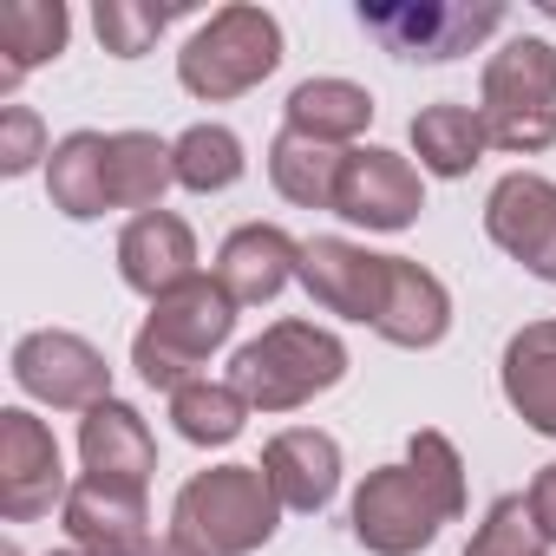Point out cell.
Returning <instances> with one entry per match:
<instances>
[{"label": "cell", "mask_w": 556, "mask_h": 556, "mask_svg": "<svg viewBox=\"0 0 556 556\" xmlns=\"http://www.w3.org/2000/svg\"><path fill=\"white\" fill-rule=\"evenodd\" d=\"M144 556H190V549H184V543H170V536H164V543H151V549H144Z\"/></svg>", "instance_id": "1f68e13d"}, {"label": "cell", "mask_w": 556, "mask_h": 556, "mask_svg": "<svg viewBox=\"0 0 556 556\" xmlns=\"http://www.w3.org/2000/svg\"><path fill=\"white\" fill-rule=\"evenodd\" d=\"M361 27L400 60L445 66L504 27V0H361Z\"/></svg>", "instance_id": "8992f818"}, {"label": "cell", "mask_w": 556, "mask_h": 556, "mask_svg": "<svg viewBox=\"0 0 556 556\" xmlns=\"http://www.w3.org/2000/svg\"><path fill=\"white\" fill-rule=\"evenodd\" d=\"M419 210H426V184H419L413 157L380 151V144H354V151H348L341 184H334V216L393 236V229H406Z\"/></svg>", "instance_id": "30bf717a"}, {"label": "cell", "mask_w": 556, "mask_h": 556, "mask_svg": "<svg viewBox=\"0 0 556 556\" xmlns=\"http://www.w3.org/2000/svg\"><path fill=\"white\" fill-rule=\"evenodd\" d=\"M60 517H66L73 549H86V556H144V549H151V504H144V491H131V484L79 478V484L66 491Z\"/></svg>", "instance_id": "7c38bea8"}, {"label": "cell", "mask_w": 556, "mask_h": 556, "mask_svg": "<svg viewBox=\"0 0 556 556\" xmlns=\"http://www.w3.org/2000/svg\"><path fill=\"white\" fill-rule=\"evenodd\" d=\"M295 282L315 295V308L341 315V321H367L380 315V289H387V255L348 242V236H308L302 242V275Z\"/></svg>", "instance_id": "8fae6325"}, {"label": "cell", "mask_w": 556, "mask_h": 556, "mask_svg": "<svg viewBox=\"0 0 556 556\" xmlns=\"http://www.w3.org/2000/svg\"><path fill=\"white\" fill-rule=\"evenodd\" d=\"M177 184L170 144L157 131H112V210H164V190Z\"/></svg>", "instance_id": "d4e9b609"}, {"label": "cell", "mask_w": 556, "mask_h": 556, "mask_svg": "<svg viewBox=\"0 0 556 556\" xmlns=\"http://www.w3.org/2000/svg\"><path fill=\"white\" fill-rule=\"evenodd\" d=\"M374 334L393 341V348H439L452 334V295L432 268L406 262V255H387V289H380V315H374Z\"/></svg>", "instance_id": "2e32d148"}, {"label": "cell", "mask_w": 556, "mask_h": 556, "mask_svg": "<svg viewBox=\"0 0 556 556\" xmlns=\"http://www.w3.org/2000/svg\"><path fill=\"white\" fill-rule=\"evenodd\" d=\"M497 387L510 400V413L556 439V321H523L510 341H504V361H497Z\"/></svg>", "instance_id": "ac0fdd59"}, {"label": "cell", "mask_w": 556, "mask_h": 556, "mask_svg": "<svg viewBox=\"0 0 556 556\" xmlns=\"http://www.w3.org/2000/svg\"><path fill=\"white\" fill-rule=\"evenodd\" d=\"M491 131H484V112L478 105H426L413 118V151H419V170L432 177H471V164L484 157Z\"/></svg>", "instance_id": "cb8c5ba5"}, {"label": "cell", "mask_w": 556, "mask_h": 556, "mask_svg": "<svg viewBox=\"0 0 556 556\" xmlns=\"http://www.w3.org/2000/svg\"><path fill=\"white\" fill-rule=\"evenodd\" d=\"M536 8H543V14H549V21H556V0H536Z\"/></svg>", "instance_id": "d6a6232c"}, {"label": "cell", "mask_w": 556, "mask_h": 556, "mask_svg": "<svg viewBox=\"0 0 556 556\" xmlns=\"http://www.w3.org/2000/svg\"><path fill=\"white\" fill-rule=\"evenodd\" d=\"M66 465H60V439L47 419H34L27 406L0 413V517L8 523H34L53 504H66Z\"/></svg>", "instance_id": "ba28073f"}, {"label": "cell", "mask_w": 556, "mask_h": 556, "mask_svg": "<svg viewBox=\"0 0 556 556\" xmlns=\"http://www.w3.org/2000/svg\"><path fill=\"white\" fill-rule=\"evenodd\" d=\"M66 34H73V14L60 0H14V8H0V86L14 92L34 66L60 60Z\"/></svg>", "instance_id": "7402d4cb"}, {"label": "cell", "mask_w": 556, "mask_h": 556, "mask_svg": "<svg viewBox=\"0 0 556 556\" xmlns=\"http://www.w3.org/2000/svg\"><path fill=\"white\" fill-rule=\"evenodd\" d=\"M177 14H184V0H164V8H151V0H99L92 27H99V47L112 60H144Z\"/></svg>", "instance_id": "83f0119b"}, {"label": "cell", "mask_w": 556, "mask_h": 556, "mask_svg": "<svg viewBox=\"0 0 556 556\" xmlns=\"http://www.w3.org/2000/svg\"><path fill=\"white\" fill-rule=\"evenodd\" d=\"M465 556H549V543H543V530H536V517H530V497H497L491 510H484V523L471 530V543H465Z\"/></svg>", "instance_id": "f1b7e54d"}, {"label": "cell", "mask_w": 556, "mask_h": 556, "mask_svg": "<svg viewBox=\"0 0 556 556\" xmlns=\"http://www.w3.org/2000/svg\"><path fill=\"white\" fill-rule=\"evenodd\" d=\"M47 197L60 216L92 223L112 210V138L105 131H73L47 157Z\"/></svg>", "instance_id": "d6986e66"}, {"label": "cell", "mask_w": 556, "mask_h": 556, "mask_svg": "<svg viewBox=\"0 0 556 556\" xmlns=\"http://www.w3.org/2000/svg\"><path fill=\"white\" fill-rule=\"evenodd\" d=\"M484 236L523 262L536 282H556V184L536 170H510L484 197Z\"/></svg>", "instance_id": "9c48e42d"}, {"label": "cell", "mask_w": 556, "mask_h": 556, "mask_svg": "<svg viewBox=\"0 0 556 556\" xmlns=\"http://www.w3.org/2000/svg\"><path fill=\"white\" fill-rule=\"evenodd\" d=\"M452 517H465V458L445 432H413L400 465L367 471V484L354 491V536L374 556H419Z\"/></svg>", "instance_id": "6da1fadb"}, {"label": "cell", "mask_w": 556, "mask_h": 556, "mask_svg": "<svg viewBox=\"0 0 556 556\" xmlns=\"http://www.w3.org/2000/svg\"><path fill=\"white\" fill-rule=\"evenodd\" d=\"M170 426L190 445H229L249 426V400L229 380H190V387L170 393Z\"/></svg>", "instance_id": "4316f807"}, {"label": "cell", "mask_w": 556, "mask_h": 556, "mask_svg": "<svg viewBox=\"0 0 556 556\" xmlns=\"http://www.w3.org/2000/svg\"><path fill=\"white\" fill-rule=\"evenodd\" d=\"M282 125L302 131V138H321V144H354L367 125H374V92L354 86V79H302L282 105Z\"/></svg>", "instance_id": "ffe728a7"}, {"label": "cell", "mask_w": 556, "mask_h": 556, "mask_svg": "<svg viewBox=\"0 0 556 556\" xmlns=\"http://www.w3.org/2000/svg\"><path fill=\"white\" fill-rule=\"evenodd\" d=\"M282 530V497L262 465H216L197 471L170 504V543L190 556H249Z\"/></svg>", "instance_id": "7a4b0ae2"}, {"label": "cell", "mask_w": 556, "mask_h": 556, "mask_svg": "<svg viewBox=\"0 0 556 556\" xmlns=\"http://www.w3.org/2000/svg\"><path fill=\"white\" fill-rule=\"evenodd\" d=\"M341 380H348V348L334 328L315 321H275L229 361V387L249 400V413H295Z\"/></svg>", "instance_id": "3957f363"}, {"label": "cell", "mask_w": 556, "mask_h": 556, "mask_svg": "<svg viewBox=\"0 0 556 556\" xmlns=\"http://www.w3.org/2000/svg\"><path fill=\"white\" fill-rule=\"evenodd\" d=\"M170 164H177V184L197 190V197H216V190H229L249 170L242 138L229 125H190V131H177L170 138Z\"/></svg>", "instance_id": "484cf974"}, {"label": "cell", "mask_w": 556, "mask_h": 556, "mask_svg": "<svg viewBox=\"0 0 556 556\" xmlns=\"http://www.w3.org/2000/svg\"><path fill=\"white\" fill-rule=\"evenodd\" d=\"M523 105H556V47L549 40H510L484 60L478 112H523Z\"/></svg>", "instance_id": "44dd1931"}, {"label": "cell", "mask_w": 556, "mask_h": 556, "mask_svg": "<svg viewBox=\"0 0 556 556\" xmlns=\"http://www.w3.org/2000/svg\"><path fill=\"white\" fill-rule=\"evenodd\" d=\"M0 556H21V549H14V543H8V549H0Z\"/></svg>", "instance_id": "e575fe53"}, {"label": "cell", "mask_w": 556, "mask_h": 556, "mask_svg": "<svg viewBox=\"0 0 556 556\" xmlns=\"http://www.w3.org/2000/svg\"><path fill=\"white\" fill-rule=\"evenodd\" d=\"M262 478L275 484V497H282V510H328L334 491H341V445L334 432L321 426H289V432H275L262 445Z\"/></svg>", "instance_id": "9a60e30c"}, {"label": "cell", "mask_w": 556, "mask_h": 556, "mask_svg": "<svg viewBox=\"0 0 556 556\" xmlns=\"http://www.w3.org/2000/svg\"><path fill=\"white\" fill-rule=\"evenodd\" d=\"M47 151V125L34 105H0V177H27Z\"/></svg>", "instance_id": "f546056e"}, {"label": "cell", "mask_w": 556, "mask_h": 556, "mask_svg": "<svg viewBox=\"0 0 556 556\" xmlns=\"http://www.w3.org/2000/svg\"><path fill=\"white\" fill-rule=\"evenodd\" d=\"M530 517H536V530H543V543H556V465H543L536 478H530Z\"/></svg>", "instance_id": "4dcf8cb0"}, {"label": "cell", "mask_w": 556, "mask_h": 556, "mask_svg": "<svg viewBox=\"0 0 556 556\" xmlns=\"http://www.w3.org/2000/svg\"><path fill=\"white\" fill-rule=\"evenodd\" d=\"M118 275L125 289L157 302L170 289H184L197 275V229L177 216V210H144L118 229Z\"/></svg>", "instance_id": "5bb4252c"}, {"label": "cell", "mask_w": 556, "mask_h": 556, "mask_svg": "<svg viewBox=\"0 0 556 556\" xmlns=\"http://www.w3.org/2000/svg\"><path fill=\"white\" fill-rule=\"evenodd\" d=\"M47 556H86V549H47Z\"/></svg>", "instance_id": "836d02e7"}, {"label": "cell", "mask_w": 556, "mask_h": 556, "mask_svg": "<svg viewBox=\"0 0 556 556\" xmlns=\"http://www.w3.org/2000/svg\"><path fill=\"white\" fill-rule=\"evenodd\" d=\"M275 66H282V21L268 8H216L177 53V86L203 105H223V99H242L255 92Z\"/></svg>", "instance_id": "5b68a950"}, {"label": "cell", "mask_w": 556, "mask_h": 556, "mask_svg": "<svg viewBox=\"0 0 556 556\" xmlns=\"http://www.w3.org/2000/svg\"><path fill=\"white\" fill-rule=\"evenodd\" d=\"M14 387L53 413H92L112 400L105 354L73 328H34L14 341Z\"/></svg>", "instance_id": "52a82bcc"}, {"label": "cell", "mask_w": 556, "mask_h": 556, "mask_svg": "<svg viewBox=\"0 0 556 556\" xmlns=\"http://www.w3.org/2000/svg\"><path fill=\"white\" fill-rule=\"evenodd\" d=\"M79 458H86V478L144 491L151 471H157V439H151V426H144L138 406L105 400V406H92L79 419Z\"/></svg>", "instance_id": "e0dca14e"}, {"label": "cell", "mask_w": 556, "mask_h": 556, "mask_svg": "<svg viewBox=\"0 0 556 556\" xmlns=\"http://www.w3.org/2000/svg\"><path fill=\"white\" fill-rule=\"evenodd\" d=\"M302 275V242L282 229V223H242L223 236L216 249V282L236 308H262L275 302L289 282Z\"/></svg>", "instance_id": "4fadbf2b"}, {"label": "cell", "mask_w": 556, "mask_h": 556, "mask_svg": "<svg viewBox=\"0 0 556 556\" xmlns=\"http://www.w3.org/2000/svg\"><path fill=\"white\" fill-rule=\"evenodd\" d=\"M341 164H348V151H341V144L302 138V131H289V125L275 131V144H268V184L282 190L289 203H302V210H334Z\"/></svg>", "instance_id": "603a6c76"}, {"label": "cell", "mask_w": 556, "mask_h": 556, "mask_svg": "<svg viewBox=\"0 0 556 556\" xmlns=\"http://www.w3.org/2000/svg\"><path fill=\"white\" fill-rule=\"evenodd\" d=\"M229 334H236V302L223 295L216 275H190L184 289H170V295L151 302V321L131 341V367L144 374V387L177 393V387L203 380L197 367H210V354Z\"/></svg>", "instance_id": "277c9868"}]
</instances>
